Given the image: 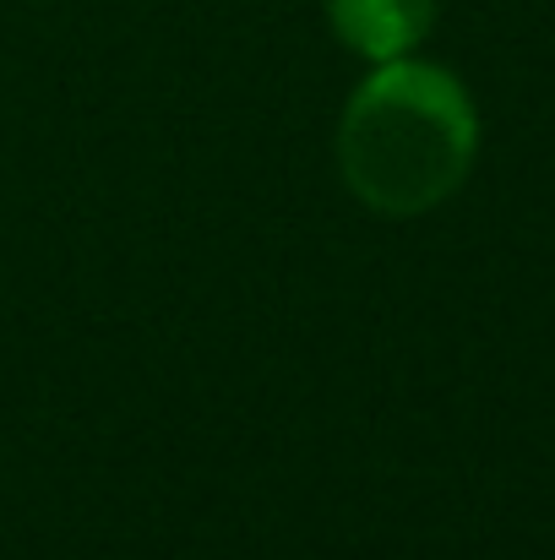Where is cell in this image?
<instances>
[{
    "instance_id": "cell-1",
    "label": "cell",
    "mask_w": 555,
    "mask_h": 560,
    "mask_svg": "<svg viewBox=\"0 0 555 560\" xmlns=\"http://www.w3.org/2000/svg\"><path fill=\"white\" fill-rule=\"evenodd\" d=\"M479 153V115L463 82L430 60H381L338 126V175L381 218H419L452 201Z\"/></svg>"
},
{
    "instance_id": "cell-2",
    "label": "cell",
    "mask_w": 555,
    "mask_h": 560,
    "mask_svg": "<svg viewBox=\"0 0 555 560\" xmlns=\"http://www.w3.org/2000/svg\"><path fill=\"white\" fill-rule=\"evenodd\" d=\"M327 16H333V33L366 55V60H397L408 55L430 22H436V0H327Z\"/></svg>"
}]
</instances>
